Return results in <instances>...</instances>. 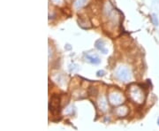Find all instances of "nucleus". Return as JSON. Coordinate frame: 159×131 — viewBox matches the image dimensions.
I'll return each mask as SVG.
<instances>
[{
	"label": "nucleus",
	"mask_w": 159,
	"mask_h": 131,
	"mask_svg": "<svg viewBox=\"0 0 159 131\" xmlns=\"http://www.w3.org/2000/svg\"><path fill=\"white\" fill-rule=\"evenodd\" d=\"M104 74H105V72H104L103 70H99V71H97V76H98V77L103 76Z\"/></svg>",
	"instance_id": "obj_13"
},
{
	"label": "nucleus",
	"mask_w": 159,
	"mask_h": 131,
	"mask_svg": "<svg viewBox=\"0 0 159 131\" xmlns=\"http://www.w3.org/2000/svg\"><path fill=\"white\" fill-rule=\"evenodd\" d=\"M129 97L133 102L141 105L145 100L144 92L136 85H132L129 89Z\"/></svg>",
	"instance_id": "obj_1"
},
{
	"label": "nucleus",
	"mask_w": 159,
	"mask_h": 131,
	"mask_svg": "<svg viewBox=\"0 0 159 131\" xmlns=\"http://www.w3.org/2000/svg\"><path fill=\"white\" fill-rule=\"evenodd\" d=\"M87 1L88 0H74V7L75 10H80V8H82L86 5Z\"/></svg>",
	"instance_id": "obj_9"
},
{
	"label": "nucleus",
	"mask_w": 159,
	"mask_h": 131,
	"mask_svg": "<svg viewBox=\"0 0 159 131\" xmlns=\"http://www.w3.org/2000/svg\"><path fill=\"white\" fill-rule=\"evenodd\" d=\"M60 105V97L57 95H54L51 98V102L49 104V109L51 113H57L58 112V108Z\"/></svg>",
	"instance_id": "obj_4"
},
{
	"label": "nucleus",
	"mask_w": 159,
	"mask_h": 131,
	"mask_svg": "<svg viewBox=\"0 0 159 131\" xmlns=\"http://www.w3.org/2000/svg\"><path fill=\"white\" fill-rule=\"evenodd\" d=\"M97 105H98V108L100 109L102 112H105L107 110V100H106V98L103 96H101L97 100Z\"/></svg>",
	"instance_id": "obj_5"
},
{
	"label": "nucleus",
	"mask_w": 159,
	"mask_h": 131,
	"mask_svg": "<svg viewBox=\"0 0 159 131\" xmlns=\"http://www.w3.org/2000/svg\"><path fill=\"white\" fill-rule=\"evenodd\" d=\"M86 60H88L89 62L94 65H98L99 63L101 62V59L99 58V57H97L96 55H90V54H87L85 55Z\"/></svg>",
	"instance_id": "obj_8"
},
{
	"label": "nucleus",
	"mask_w": 159,
	"mask_h": 131,
	"mask_svg": "<svg viewBox=\"0 0 159 131\" xmlns=\"http://www.w3.org/2000/svg\"><path fill=\"white\" fill-rule=\"evenodd\" d=\"M64 0H52V2L55 4V5H61L63 3Z\"/></svg>",
	"instance_id": "obj_14"
},
{
	"label": "nucleus",
	"mask_w": 159,
	"mask_h": 131,
	"mask_svg": "<svg viewBox=\"0 0 159 131\" xmlns=\"http://www.w3.org/2000/svg\"><path fill=\"white\" fill-rule=\"evenodd\" d=\"M115 76L118 80L121 81V82H128L132 79L130 69L125 66L119 67L115 72Z\"/></svg>",
	"instance_id": "obj_2"
},
{
	"label": "nucleus",
	"mask_w": 159,
	"mask_h": 131,
	"mask_svg": "<svg viewBox=\"0 0 159 131\" xmlns=\"http://www.w3.org/2000/svg\"><path fill=\"white\" fill-rule=\"evenodd\" d=\"M109 102L111 103V105H112L114 106H117L121 105L124 102V97L122 95V93L119 91H112L109 93L108 96Z\"/></svg>",
	"instance_id": "obj_3"
},
{
	"label": "nucleus",
	"mask_w": 159,
	"mask_h": 131,
	"mask_svg": "<svg viewBox=\"0 0 159 131\" xmlns=\"http://www.w3.org/2000/svg\"><path fill=\"white\" fill-rule=\"evenodd\" d=\"M95 46H96V48H97V50H99V51L102 52L103 54H106V53H108V50L105 48V44H104V42L102 39H98V40L96 41V43H95Z\"/></svg>",
	"instance_id": "obj_6"
},
{
	"label": "nucleus",
	"mask_w": 159,
	"mask_h": 131,
	"mask_svg": "<svg viewBox=\"0 0 159 131\" xmlns=\"http://www.w3.org/2000/svg\"><path fill=\"white\" fill-rule=\"evenodd\" d=\"M151 19H152V22H153L154 25H155V26H158L159 25L158 18H157V15L156 13H153V14H152V17H151Z\"/></svg>",
	"instance_id": "obj_11"
},
{
	"label": "nucleus",
	"mask_w": 159,
	"mask_h": 131,
	"mask_svg": "<svg viewBox=\"0 0 159 131\" xmlns=\"http://www.w3.org/2000/svg\"><path fill=\"white\" fill-rule=\"evenodd\" d=\"M116 114L119 116V117H124V116H126L128 113H129V110H128V107L125 106V105H122V106H119V108H117L116 110Z\"/></svg>",
	"instance_id": "obj_7"
},
{
	"label": "nucleus",
	"mask_w": 159,
	"mask_h": 131,
	"mask_svg": "<svg viewBox=\"0 0 159 131\" xmlns=\"http://www.w3.org/2000/svg\"><path fill=\"white\" fill-rule=\"evenodd\" d=\"M74 106L73 105H71V106H69L65 110V114H73L74 113Z\"/></svg>",
	"instance_id": "obj_12"
},
{
	"label": "nucleus",
	"mask_w": 159,
	"mask_h": 131,
	"mask_svg": "<svg viewBox=\"0 0 159 131\" xmlns=\"http://www.w3.org/2000/svg\"><path fill=\"white\" fill-rule=\"evenodd\" d=\"M55 81L57 82L58 84H61L62 85L64 83V77H63L61 74H57V76L55 77Z\"/></svg>",
	"instance_id": "obj_10"
},
{
	"label": "nucleus",
	"mask_w": 159,
	"mask_h": 131,
	"mask_svg": "<svg viewBox=\"0 0 159 131\" xmlns=\"http://www.w3.org/2000/svg\"><path fill=\"white\" fill-rule=\"evenodd\" d=\"M157 124L159 125V118H158V120H157Z\"/></svg>",
	"instance_id": "obj_15"
}]
</instances>
